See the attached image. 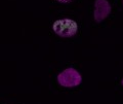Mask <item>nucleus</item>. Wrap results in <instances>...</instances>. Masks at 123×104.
<instances>
[{"mask_svg": "<svg viewBox=\"0 0 123 104\" xmlns=\"http://www.w3.org/2000/svg\"><path fill=\"white\" fill-rule=\"evenodd\" d=\"M121 83H122V86H123V78H122V80H121Z\"/></svg>", "mask_w": 123, "mask_h": 104, "instance_id": "39448f33", "label": "nucleus"}, {"mask_svg": "<svg viewBox=\"0 0 123 104\" xmlns=\"http://www.w3.org/2000/svg\"><path fill=\"white\" fill-rule=\"evenodd\" d=\"M52 29L56 35L64 38H69L74 36L77 33L78 26L74 20L71 19H62L53 23Z\"/></svg>", "mask_w": 123, "mask_h": 104, "instance_id": "f257e3e1", "label": "nucleus"}, {"mask_svg": "<svg viewBox=\"0 0 123 104\" xmlns=\"http://www.w3.org/2000/svg\"><path fill=\"white\" fill-rule=\"evenodd\" d=\"M57 83L65 88H75L82 83V76L76 69L67 68L57 75Z\"/></svg>", "mask_w": 123, "mask_h": 104, "instance_id": "f03ea898", "label": "nucleus"}, {"mask_svg": "<svg viewBox=\"0 0 123 104\" xmlns=\"http://www.w3.org/2000/svg\"><path fill=\"white\" fill-rule=\"evenodd\" d=\"M57 1L61 2V3H69V2L73 1V0H57Z\"/></svg>", "mask_w": 123, "mask_h": 104, "instance_id": "20e7f679", "label": "nucleus"}, {"mask_svg": "<svg viewBox=\"0 0 123 104\" xmlns=\"http://www.w3.org/2000/svg\"><path fill=\"white\" fill-rule=\"evenodd\" d=\"M111 13V5L107 0H95L93 17L97 23H101Z\"/></svg>", "mask_w": 123, "mask_h": 104, "instance_id": "7ed1b4c3", "label": "nucleus"}]
</instances>
